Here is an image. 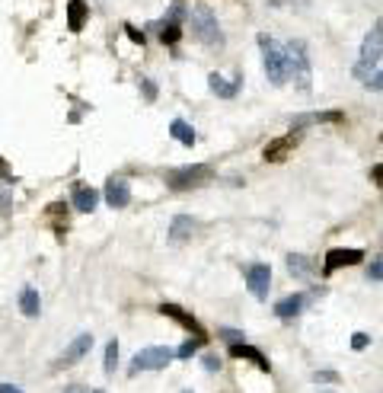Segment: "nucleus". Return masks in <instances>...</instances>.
I'll return each instance as SVG.
<instances>
[{
  "mask_svg": "<svg viewBox=\"0 0 383 393\" xmlns=\"http://www.w3.org/2000/svg\"><path fill=\"white\" fill-rule=\"evenodd\" d=\"M259 48H262V68H265V77H269L275 87L287 84L291 80V64H287V52L281 42H275L271 36H265V32H259Z\"/></svg>",
  "mask_w": 383,
  "mask_h": 393,
  "instance_id": "f257e3e1",
  "label": "nucleus"
},
{
  "mask_svg": "<svg viewBox=\"0 0 383 393\" xmlns=\"http://www.w3.org/2000/svg\"><path fill=\"white\" fill-rule=\"evenodd\" d=\"M380 58H383V20H377L374 29H370L368 36H364V42H361V58H358V64H354V77H358V80H368Z\"/></svg>",
  "mask_w": 383,
  "mask_h": 393,
  "instance_id": "f03ea898",
  "label": "nucleus"
},
{
  "mask_svg": "<svg viewBox=\"0 0 383 393\" xmlns=\"http://www.w3.org/2000/svg\"><path fill=\"white\" fill-rule=\"evenodd\" d=\"M188 23H192V36L208 48H220L224 45V32L218 26V16L211 13L208 7H195L188 13Z\"/></svg>",
  "mask_w": 383,
  "mask_h": 393,
  "instance_id": "7ed1b4c3",
  "label": "nucleus"
},
{
  "mask_svg": "<svg viewBox=\"0 0 383 393\" xmlns=\"http://www.w3.org/2000/svg\"><path fill=\"white\" fill-rule=\"evenodd\" d=\"M211 179H214V167H208V163H188V167H176L166 173V186L176 192L195 189V186H204Z\"/></svg>",
  "mask_w": 383,
  "mask_h": 393,
  "instance_id": "20e7f679",
  "label": "nucleus"
},
{
  "mask_svg": "<svg viewBox=\"0 0 383 393\" xmlns=\"http://www.w3.org/2000/svg\"><path fill=\"white\" fill-rule=\"evenodd\" d=\"M285 52H287V64H291L294 80H297V87H301L303 93H307L310 84H313V71H310L307 42H303V38H291V42L285 45Z\"/></svg>",
  "mask_w": 383,
  "mask_h": 393,
  "instance_id": "39448f33",
  "label": "nucleus"
},
{
  "mask_svg": "<svg viewBox=\"0 0 383 393\" xmlns=\"http://www.w3.org/2000/svg\"><path fill=\"white\" fill-rule=\"evenodd\" d=\"M173 358H176V348H170V346L141 348L135 355V364H131V374H137V371H163Z\"/></svg>",
  "mask_w": 383,
  "mask_h": 393,
  "instance_id": "423d86ee",
  "label": "nucleus"
},
{
  "mask_svg": "<svg viewBox=\"0 0 383 393\" xmlns=\"http://www.w3.org/2000/svg\"><path fill=\"white\" fill-rule=\"evenodd\" d=\"M297 144H301V131H287V135H281V138H275V141L265 144L262 160L265 163H281V160L291 157Z\"/></svg>",
  "mask_w": 383,
  "mask_h": 393,
  "instance_id": "0eeeda50",
  "label": "nucleus"
},
{
  "mask_svg": "<svg viewBox=\"0 0 383 393\" xmlns=\"http://www.w3.org/2000/svg\"><path fill=\"white\" fill-rule=\"evenodd\" d=\"M246 281H249V295H253L255 301H265V297H269V288H271V265H265V262L246 265Z\"/></svg>",
  "mask_w": 383,
  "mask_h": 393,
  "instance_id": "6e6552de",
  "label": "nucleus"
},
{
  "mask_svg": "<svg viewBox=\"0 0 383 393\" xmlns=\"http://www.w3.org/2000/svg\"><path fill=\"white\" fill-rule=\"evenodd\" d=\"M160 313H163V317H170V320H176V323H179L182 329H188V333L195 336L198 342H208V333H204V326L198 323V320L192 317L188 310H182L179 304H163V307H160Z\"/></svg>",
  "mask_w": 383,
  "mask_h": 393,
  "instance_id": "1a4fd4ad",
  "label": "nucleus"
},
{
  "mask_svg": "<svg viewBox=\"0 0 383 393\" xmlns=\"http://www.w3.org/2000/svg\"><path fill=\"white\" fill-rule=\"evenodd\" d=\"M93 348V336L90 333H80V336H74V342H70L68 348H64V355L58 358V368H68V364H77L87 352Z\"/></svg>",
  "mask_w": 383,
  "mask_h": 393,
  "instance_id": "9d476101",
  "label": "nucleus"
},
{
  "mask_svg": "<svg viewBox=\"0 0 383 393\" xmlns=\"http://www.w3.org/2000/svg\"><path fill=\"white\" fill-rule=\"evenodd\" d=\"M361 259H364L361 250H329V256H326V262H323V275H332L336 269H342V265H358Z\"/></svg>",
  "mask_w": 383,
  "mask_h": 393,
  "instance_id": "9b49d317",
  "label": "nucleus"
},
{
  "mask_svg": "<svg viewBox=\"0 0 383 393\" xmlns=\"http://www.w3.org/2000/svg\"><path fill=\"white\" fill-rule=\"evenodd\" d=\"M105 202L112 205V208H125V205L131 202V186H128V179L115 176V179L105 182Z\"/></svg>",
  "mask_w": 383,
  "mask_h": 393,
  "instance_id": "f8f14e48",
  "label": "nucleus"
},
{
  "mask_svg": "<svg viewBox=\"0 0 383 393\" xmlns=\"http://www.w3.org/2000/svg\"><path fill=\"white\" fill-rule=\"evenodd\" d=\"M198 230V221L195 218H188V214H176L173 224H170V240L173 243H186L192 240V234Z\"/></svg>",
  "mask_w": 383,
  "mask_h": 393,
  "instance_id": "ddd939ff",
  "label": "nucleus"
},
{
  "mask_svg": "<svg viewBox=\"0 0 383 393\" xmlns=\"http://www.w3.org/2000/svg\"><path fill=\"white\" fill-rule=\"evenodd\" d=\"M345 115L342 112H303V115H294L291 119V131H301V128H307V125H323V121H342Z\"/></svg>",
  "mask_w": 383,
  "mask_h": 393,
  "instance_id": "4468645a",
  "label": "nucleus"
},
{
  "mask_svg": "<svg viewBox=\"0 0 383 393\" xmlns=\"http://www.w3.org/2000/svg\"><path fill=\"white\" fill-rule=\"evenodd\" d=\"M303 307H307V295H287V297H281V301L275 304V317L294 320V317H301Z\"/></svg>",
  "mask_w": 383,
  "mask_h": 393,
  "instance_id": "2eb2a0df",
  "label": "nucleus"
},
{
  "mask_svg": "<svg viewBox=\"0 0 383 393\" xmlns=\"http://www.w3.org/2000/svg\"><path fill=\"white\" fill-rule=\"evenodd\" d=\"M208 87H211V93H214V96L233 99L236 93H240V87H243V77H236L233 84H227V77H220L218 71H214V74H208Z\"/></svg>",
  "mask_w": 383,
  "mask_h": 393,
  "instance_id": "dca6fc26",
  "label": "nucleus"
},
{
  "mask_svg": "<svg viewBox=\"0 0 383 393\" xmlns=\"http://www.w3.org/2000/svg\"><path fill=\"white\" fill-rule=\"evenodd\" d=\"M287 272L294 279H310L316 272V262L310 256H303V253H287Z\"/></svg>",
  "mask_w": 383,
  "mask_h": 393,
  "instance_id": "f3484780",
  "label": "nucleus"
},
{
  "mask_svg": "<svg viewBox=\"0 0 383 393\" xmlns=\"http://www.w3.org/2000/svg\"><path fill=\"white\" fill-rule=\"evenodd\" d=\"M90 16V3L87 0H68V29L70 32H80L83 23Z\"/></svg>",
  "mask_w": 383,
  "mask_h": 393,
  "instance_id": "a211bd4d",
  "label": "nucleus"
},
{
  "mask_svg": "<svg viewBox=\"0 0 383 393\" xmlns=\"http://www.w3.org/2000/svg\"><path fill=\"white\" fill-rule=\"evenodd\" d=\"M96 202H99V192L93 189V186H77L74 198H70V205H74L77 212H87V214L96 208Z\"/></svg>",
  "mask_w": 383,
  "mask_h": 393,
  "instance_id": "6ab92c4d",
  "label": "nucleus"
},
{
  "mask_svg": "<svg viewBox=\"0 0 383 393\" xmlns=\"http://www.w3.org/2000/svg\"><path fill=\"white\" fill-rule=\"evenodd\" d=\"M230 355L233 358H246V362H253L259 371H269V358H265L259 348L246 346V342H243V346H230Z\"/></svg>",
  "mask_w": 383,
  "mask_h": 393,
  "instance_id": "aec40b11",
  "label": "nucleus"
},
{
  "mask_svg": "<svg viewBox=\"0 0 383 393\" xmlns=\"http://www.w3.org/2000/svg\"><path fill=\"white\" fill-rule=\"evenodd\" d=\"M20 310H23L26 317H38L42 313V297H38L36 288H23L20 291Z\"/></svg>",
  "mask_w": 383,
  "mask_h": 393,
  "instance_id": "412c9836",
  "label": "nucleus"
},
{
  "mask_svg": "<svg viewBox=\"0 0 383 393\" xmlns=\"http://www.w3.org/2000/svg\"><path fill=\"white\" fill-rule=\"evenodd\" d=\"M170 135H173L179 144H186V147H192V144L198 141L195 128H192V125H188L186 119H173V125H170Z\"/></svg>",
  "mask_w": 383,
  "mask_h": 393,
  "instance_id": "4be33fe9",
  "label": "nucleus"
},
{
  "mask_svg": "<svg viewBox=\"0 0 383 393\" xmlns=\"http://www.w3.org/2000/svg\"><path fill=\"white\" fill-rule=\"evenodd\" d=\"M153 29H160V42H163V45H176V42H179V36H182L179 23H166V20H160Z\"/></svg>",
  "mask_w": 383,
  "mask_h": 393,
  "instance_id": "5701e85b",
  "label": "nucleus"
},
{
  "mask_svg": "<svg viewBox=\"0 0 383 393\" xmlns=\"http://www.w3.org/2000/svg\"><path fill=\"white\" fill-rule=\"evenodd\" d=\"M115 368H119V342H109L105 346V362H103V371L105 374H115Z\"/></svg>",
  "mask_w": 383,
  "mask_h": 393,
  "instance_id": "b1692460",
  "label": "nucleus"
},
{
  "mask_svg": "<svg viewBox=\"0 0 383 393\" xmlns=\"http://www.w3.org/2000/svg\"><path fill=\"white\" fill-rule=\"evenodd\" d=\"M218 336H220V339H227L230 346H243V342H246V336H243L240 329H230V326H220Z\"/></svg>",
  "mask_w": 383,
  "mask_h": 393,
  "instance_id": "393cba45",
  "label": "nucleus"
},
{
  "mask_svg": "<svg viewBox=\"0 0 383 393\" xmlns=\"http://www.w3.org/2000/svg\"><path fill=\"white\" fill-rule=\"evenodd\" d=\"M202 346H204V342H198V339H186L179 348H176V358H192Z\"/></svg>",
  "mask_w": 383,
  "mask_h": 393,
  "instance_id": "a878e982",
  "label": "nucleus"
},
{
  "mask_svg": "<svg viewBox=\"0 0 383 393\" xmlns=\"http://www.w3.org/2000/svg\"><path fill=\"white\" fill-rule=\"evenodd\" d=\"M141 93H144V99H147V103H153V99H157V87H153L151 77H141Z\"/></svg>",
  "mask_w": 383,
  "mask_h": 393,
  "instance_id": "bb28decb",
  "label": "nucleus"
},
{
  "mask_svg": "<svg viewBox=\"0 0 383 393\" xmlns=\"http://www.w3.org/2000/svg\"><path fill=\"white\" fill-rule=\"evenodd\" d=\"M368 279L370 281H383V259H374V262L368 265Z\"/></svg>",
  "mask_w": 383,
  "mask_h": 393,
  "instance_id": "cd10ccee",
  "label": "nucleus"
},
{
  "mask_svg": "<svg viewBox=\"0 0 383 393\" xmlns=\"http://www.w3.org/2000/svg\"><path fill=\"white\" fill-rule=\"evenodd\" d=\"M313 380H316V384H338V374H336V371H316Z\"/></svg>",
  "mask_w": 383,
  "mask_h": 393,
  "instance_id": "c85d7f7f",
  "label": "nucleus"
},
{
  "mask_svg": "<svg viewBox=\"0 0 383 393\" xmlns=\"http://www.w3.org/2000/svg\"><path fill=\"white\" fill-rule=\"evenodd\" d=\"M364 87H368V90H383V71H377V74H370L368 80H364Z\"/></svg>",
  "mask_w": 383,
  "mask_h": 393,
  "instance_id": "c756f323",
  "label": "nucleus"
},
{
  "mask_svg": "<svg viewBox=\"0 0 383 393\" xmlns=\"http://www.w3.org/2000/svg\"><path fill=\"white\" fill-rule=\"evenodd\" d=\"M368 342H370V336H368V333H354L352 348H354V352H364V348H368Z\"/></svg>",
  "mask_w": 383,
  "mask_h": 393,
  "instance_id": "7c9ffc66",
  "label": "nucleus"
},
{
  "mask_svg": "<svg viewBox=\"0 0 383 393\" xmlns=\"http://www.w3.org/2000/svg\"><path fill=\"white\" fill-rule=\"evenodd\" d=\"M125 32H128V38H131V42H137V45H144V42H147V36H144L141 29H135V26H125Z\"/></svg>",
  "mask_w": 383,
  "mask_h": 393,
  "instance_id": "2f4dec72",
  "label": "nucleus"
},
{
  "mask_svg": "<svg viewBox=\"0 0 383 393\" xmlns=\"http://www.w3.org/2000/svg\"><path fill=\"white\" fill-rule=\"evenodd\" d=\"M370 179H374L377 186L383 189V163H374V167H370Z\"/></svg>",
  "mask_w": 383,
  "mask_h": 393,
  "instance_id": "473e14b6",
  "label": "nucleus"
},
{
  "mask_svg": "<svg viewBox=\"0 0 383 393\" xmlns=\"http://www.w3.org/2000/svg\"><path fill=\"white\" fill-rule=\"evenodd\" d=\"M202 362H204V371H218L220 368V358L218 355H204Z\"/></svg>",
  "mask_w": 383,
  "mask_h": 393,
  "instance_id": "72a5a7b5",
  "label": "nucleus"
},
{
  "mask_svg": "<svg viewBox=\"0 0 383 393\" xmlns=\"http://www.w3.org/2000/svg\"><path fill=\"white\" fill-rule=\"evenodd\" d=\"M0 176H3V179H13V173H10V167H7V160L0 157Z\"/></svg>",
  "mask_w": 383,
  "mask_h": 393,
  "instance_id": "f704fd0d",
  "label": "nucleus"
},
{
  "mask_svg": "<svg viewBox=\"0 0 383 393\" xmlns=\"http://www.w3.org/2000/svg\"><path fill=\"white\" fill-rule=\"evenodd\" d=\"M0 393H23V387H16V384H0Z\"/></svg>",
  "mask_w": 383,
  "mask_h": 393,
  "instance_id": "c9c22d12",
  "label": "nucleus"
},
{
  "mask_svg": "<svg viewBox=\"0 0 383 393\" xmlns=\"http://www.w3.org/2000/svg\"><path fill=\"white\" fill-rule=\"evenodd\" d=\"M64 393H87V390H83L80 384H70V387H68V390H64Z\"/></svg>",
  "mask_w": 383,
  "mask_h": 393,
  "instance_id": "e433bc0d",
  "label": "nucleus"
},
{
  "mask_svg": "<svg viewBox=\"0 0 383 393\" xmlns=\"http://www.w3.org/2000/svg\"><path fill=\"white\" fill-rule=\"evenodd\" d=\"M93 393H105V390H93Z\"/></svg>",
  "mask_w": 383,
  "mask_h": 393,
  "instance_id": "4c0bfd02",
  "label": "nucleus"
}]
</instances>
